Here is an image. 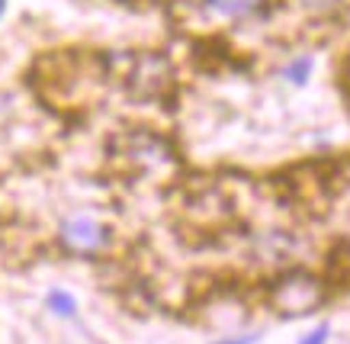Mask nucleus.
Listing matches in <instances>:
<instances>
[{"mask_svg": "<svg viewBox=\"0 0 350 344\" xmlns=\"http://www.w3.org/2000/svg\"><path fill=\"white\" fill-rule=\"evenodd\" d=\"M270 300L283 315H308L325 302V283L308 270H289L273 283Z\"/></svg>", "mask_w": 350, "mask_h": 344, "instance_id": "1", "label": "nucleus"}, {"mask_svg": "<svg viewBox=\"0 0 350 344\" xmlns=\"http://www.w3.org/2000/svg\"><path fill=\"white\" fill-rule=\"evenodd\" d=\"M62 241L75 254H100L109 245V228L90 215H71L62 226Z\"/></svg>", "mask_w": 350, "mask_h": 344, "instance_id": "2", "label": "nucleus"}, {"mask_svg": "<svg viewBox=\"0 0 350 344\" xmlns=\"http://www.w3.org/2000/svg\"><path fill=\"white\" fill-rule=\"evenodd\" d=\"M206 3L222 16H247V13L264 7V0H206Z\"/></svg>", "mask_w": 350, "mask_h": 344, "instance_id": "3", "label": "nucleus"}, {"mask_svg": "<svg viewBox=\"0 0 350 344\" xmlns=\"http://www.w3.org/2000/svg\"><path fill=\"white\" fill-rule=\"evenodd\" d=\"M45 302H49V309L55 312V315H62V319H71L77 312V302L71 293H64V290H52L49 296H45Z\"/></svg>", "mask_w": 350, "mask_h": 344, "instance_id": "4", "label": "nucleus"}, {"mask_svg": "<svg viewBox=\"0 0 350 344\" xmlns=\"http://www.w3.org/2000/svg\"><path fill=\"white\" fill-rule=\"evenodd\" d=\"M308 75H312V58H308V55H302V58H296V62L286 65V77L293 84H306Z\"/></svg>", "mask_w": 350, "mask_h": 344, "instance_id": "5", "label": "nucleus"}, {"mask_svg": "<svg viewBox=\"0 0 350 344\" xmlns=\"http://www.w3.org/2000/svg\"><path fill=\"white\" fill-rule=\"evenodd\" d=\"M344 3V0H299V7L308 13H319V16H325V13H334Z\"/></svg>", "mask_w": 350, "mask_h": 344, "instance_id": "6", "label": "nucleus"}, {"mask_svg": "<svg viewBox=\"0 0 350 344\" xmlns=\"http://www.w3.org/2000/svg\"><path fill=\"white\" fill-rule=\"evenodd\" d=\"M325 341H328V325H319L308 338H302V344H325Z\"/></svg>", "mask_w": 350, "mask_h": 344, "instance_id": "7", "label": "nucleus"}, {"mask_svg": "<svg viewBox=\"0 0 350 344\" xmlns=\"http://www.w3.org/2000/svg\"><path fill=\"white\" fill-rule=\"evenodd\" d=\"M257 334H244V338H238V341H219V344H254Z\"/></svg>", "mask_w": 350, "mask_h": 344, "instance_id": "8", "label": "nucleus"}, {"mask_svg": "<svg viewBox=\"0 0 350 344\" xmlns=\"http://www.w3.org/2000/svg\"><path fill=\"white\" fill-rule=\"evenodd\" d=\"M3 13H7V0H0V16H3Z\"/></svg>", "mask_w": 350, "mask_h": 344, "instance_id": "9", "label": "nucleus"}]
</instances>
